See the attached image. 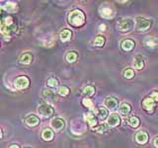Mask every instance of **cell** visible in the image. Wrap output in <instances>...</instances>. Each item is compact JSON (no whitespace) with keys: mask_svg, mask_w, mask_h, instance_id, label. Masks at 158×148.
<instances>
[{"mask_svg":"<svg viewBox=\"0 0 158 148\" xmlns=\"http://www.w3.org/2000/svg\"><path fill=\"white\" fill-rule=\"evenodd\" d=\"M133 66L134 68L136 69H142L144 67V61H143V58L142 56L140 55H136L135 57L133 58Z\"/></svg>","mask_w":158,"mask_h":148,"instance_id":"e0dca14e","label":"cell"},{"mask_svg":"<svg viewBox=\"0 0 158 148\" xmlns=\"http://www.w3.org/2000/svg\"><path fill=\"white\" fill-rule=\"evenodd\" d=\"M44 95L46 97V96L52 95V91H50V90H44Z\"/></svg>","mask_w":158,"mask_h":148,"instance_id":"836d02e7","label":"cell"},{"mask_svg":"<svg viewBox=\"0 0 158 148\" xmlns=\"http://www.w3.org/2000/svg\"><path fill=\"white\" fill-rule=\"evenodd\" d=\"M68 22L73 27H81L85 23V15L81 10H72L68 15Z\"/></svg>","mask_w":158,"mask_h":148,"instance_id":"6da1fadb","label":"cell"},{"mask_svg":"<svg viewBox=\"0 0 158 148\" xmlns=\"http://www.w3.org/2000/svg\"><path fill=\"white\" fill-rule=\"evenodd\" d=\"M38 111L42 117H50L54 113V109L48 102H42L38 107Z\"/></svg>","mask_w":158,"mask_h":148,"instance_id":"3957f363","label":"cell"},{"mask_svg":"<svg viewBox=\"0 0 158 148\" xmlns=\"http://www.w3.org/2000/svg\"><path fill=\"white\" fill-rule=\"evenodd\" d=\"M82 104L84 105L85 107H87V108H89V109H92V108H93V103H92V101H91L90 99H88V98L83 99Z\"/></svg>","mask_w":158,"mask_h":148,"instance_id":"f546056e","label":"cell"},{"mask_svg":"<svg viewBox=\"0 0 158 148\" xmlns=\"http://www.w3.org/2000/svg\"><path fill=\"white\" fill-rule=\"evenodd\" d=\"M114 10L112 9L111 7L107 5H104V6H101L100 8V15H101L103 18L105 19H110L112 17H114Z\"/></svg>","mask_w":158,"mask_h":148,"instance_id":"52a82bcc","label":"cell"},{"mask_svg":"<svg viewBox=\"0 0 158 148\" xmlns=\"http://www.w3.org/2000/svg\"><path fill=\"white\" fill-rule=\"evenodd\" d=\"M134 71L133 69H131V68H127V69H125V71H123V76H125V78L127 79H131L132 77L134 76Z\"/></svg>","mask_w":158,"mask_h":148,"instance_id":"83f0119b","label":"cell"},{"mask_svg":"<svg viewBox=\"0 0 158 148\" xmlns=\"http://www.w3.org/2000/svg\"><path fill=\"white\" fill-rule=\"evenodd\" d=\"M142 107H143V109L146 111H152L153 108L155 107V101L151 97L145 98L143 100V102H142Z\"/></svg>","mask_w":158,"mask_h":148,"instance_id":"7c38bea8","label":"cell"},{"mask_svg":"<svg viewBox=\"0 0 158 148\" xmlns=\"http://www.w3.org/2000/svg\"><path fill=\"white\" fill-rule=\"evenodd\" d=\"M135 23H136L135 25L136 30L139 32L147 31L151 26V21L148 20V19L142 18V17H137L135 20Z\"/></svg>","mask_w":158,"mask_h":148,"instance_id":"5b68a950","label":"cell"},{"mask_svg":"<svg viewBox=\"0 0 158 148\" xmlns=\"http://www.w3.org/2000/svg\"><path fill=\"white\" fill-rule=\"evenodd\" d=\"M57 93L63 97V96H66V95H68V94H69V89H68L66 86H61V87L58 88V90H57Z\"/></svg>","mask_w":158,"mask_h":148,"instance_id":"f1b7e54d","label":"cell"},{"mask_svg":"<svg viewBox=\"0 0 158 148\" xmlns=\"http://www.w3.org/2000/svg\"><path fill=\"white\" fill-rule=\"evenodd\" d=\"M52 127L53 128L54 130H56V131H58V130H61L63 127H64V121H63L62 119H59V117H57V119H53L52 121Z\"/></svg>","mask_w":158,"mask_h":148,"instance_id":"8fae6325","label":"cell"},{"mask_svg":"<svg viewBox=\"0 0 158 148\" xmlns=\"http://www.w3.org/2000/svg\"><path fill=\"white\" fill-rule=\"evenodd\" d=\"M2 8L5 9L6 11H8V12H14L15 9L17 8V4L13 3V2H7L5 5L2 6Z\"/></svg>","mask_w":158,"mask_h":148,"instance_id":"cb8c5ba5","label":"cell"},{"mask_svg":"<svg viewBox=\"0 0 158 148\" xmlns=\"http://www.w3.org/2000/svg\"><path fill=\"white\" fill-rule=\"evenodd\" d=\"M153 144H154L155 147L158 148V136L154 139V140H153Z\"/></svg>","mask_w":158,"mask_h":148,"instance_id":"e575fe53","label":"cell"},{"mask_svg":"<svg viewBox=\"0 0 158 148\" xmlns=\"http://www.w3.org/2000/svg\"><path fill=\"white\" fill-rule=\"evenodd\" d=\"M144 44H146L147 46H150V48L156 46L158 44V38H153V37L146 38H145V40H144Z\"/></svg>","mask_w":158,"mask_h":148,"instance_id":"44dd1931","label":"cell"},{"mask_svg":"<svg viewBox=\"0 0 158 148\" xmlns=\"http://www.w3.org/2000/svg\"><path fill=\"white\" fill-rule=\"evenodd\" d=\"M25 123H26L29 126H36L40 123V119L37 115H29L28 117H25Z\"/></svg>","mask_w":158,"mask_h":148,"instance_id":"4fadbf2b","label":"cell"},{"mask_svg":"<svg viewBox=\"0 0 158 148\" xmlns=\"http://www.w3.org/2000/svg\"><path fill=\"white\" fill-rule=\"evenodd\" d=\"M99 27H100V30H101V31H105V30H106V26L104 24H101Z\"/></svg>","mask_w":158,"mask_h":148,"instance_id":"d590c367","label":"cell"},{"mask_svg":"<svg viewBox=\"0 0 158 148\" xmlns=\"http://www.w3.org/2000/svg\"><path fill=\"white\" fill-rule=\"evenodd\" d=\"M129 125L132 126V127L136 128V127H138V126H139L140 121H139V119H138L137 117H134V115H132V117H131L129 119Z\"/></svg>","mask_w":158,"mask_h":148,"instance_id":"603a6c76","label":"cell"},{"mask_svg":"<svg viewBox=\"0 0 158 148\" xmlns=\"http://www.w3.org/2000/svg\"><path fill=\"white\" fill-rule=\"evenodd\" d=\"M10 148H20V147H19L17 144H13V145H11V146H10Z\"/></svg>","mask_w":158,"mask_h":148,"instance_id":"8d00e7d4","label":"cell"},{"mask_svg":"<svg viewBox=\"0 0 158 148\" xmlns=\"http://www.w3.org/2000/svg\"><path fill=\"white\" fill-rule=\"evenodd\" d=\"M86 121L89 123V125L90 126H96V124H97V119H96L95 115H93V113H89L86 115Z\"/></svg>","mask_w":158,"mask_h":148,"instance_id":"7402d4cb","label":"cell"},{"mask_svg":"<svg viewBox=\"0 0 158 148\" xmlns=\"http://www.w3.org/2000/svg\"><path fill=\"white\" fill-rule=\"evenodd\" d=\"M133 48H134V42L132 40L127 38V40H123V42H121V48H123V50L129 51V50H131Z\"/></svg>","mask_w":158,"mask_h":148,"instance_id":"2e32d148","label":"cell"},{"mask_svg":"<svg viewBox=\"0 0 158 148\" xmlns=\"http://www.w3.org/2000/svg\"><path fill=\"white\" fill-rule=\"evenodd\" d=\"M150 97L152 98L153 100L155 101V102H158V92H153V93L151 94Z\"/></svg>","mask_w":158,"mask_h":148,"instance_id":"d6a6232c","label":"cell"},{"mask_svg":"<svg viewBox=\"0 0 158 148\" xmlns=\"http://www.w3.org/2000/svg\"><path fill=\"white\" fill-rule=\"evenodd\" d=\"M135 141L138 144H145L148 141V134L144 130H140L135 134Z\"/></svg>","mask_w":158,"mask_h":148,"instance_id":"9c48e42d","label":"cell"},{"mask_svg":"<svg viewBox=\"0 0 158 148\" xmlns=\"http://www.w3.org/2000/svg\"><path fill=\"white\" fill-rule=\"evenodd\" d=\"M77 53L75 52V51H70V52H68L67 54H66V60H67L69 63H72V62L76 61V59H77Z\"/></svg>","mask_w":158,"mask_h":148,"instance_id":"d4e9b609","label":"cell"},{"mask_svg":"<svg viewBox=\"0 0 158 148\" xmlns=\"http://www.w3.org/2000/svg\"><path fill=\"white\" fill-rule=\"evenodd\" d=\"M131 110V105L127 104V103H123V104L121 105V107H119V113H121V115H129Z\"/></svg>","mask_w":158,"mask_h":148,"instance_id":"ac0fdd59","label":"cell"},{"mask_svg":"<svg viewBox=\"0 0 158 148\" xmlns=\"http://www.w3.org/2000/svg\"><path fill=\"white\" fill-rule=\"evenodd\" d=\"M46 84L48 85L50 87H56L57 85H58V82H57V80L55 78H53V77H52V78H50L48 80V82H46Z\"/></svg>","mask_w":158,"mask_h":148,"instance_id":"4dcf8cb0","label":"cell"},{"mask_svg":"<svg viewBox=\"0 0 158 148\" xmlns=\"http://www.w3.org/2000/svg\"><path fill=\"white\" fill-rule=\"evenodd\" d=\"M33 61V55L31 53H24L20 57V62L22 64H30Z\"/></svg>","mask_w":158,"mask_h":148,"instance_id":"d6986e66","label":"cell"},{"mask_svg":"<svg viewBox=\"0 0 158 148\" xmlns=\"http://www.w3.org/2000/svg\"><path fill=\"white\" fill-rule=\"evenodd\" d=\"M42 138L46 141H50L53 138V131L48 127L44 128L42 131Z\"/></svg>","mask_w":158,"mask_h":148,"instance_id":"5bb4252c","label":"cell"},{"mask_svg":"<svg viewBox=\"0 0 158 148\" xmlns=\"http://www.w3.org/2000/svg\"><path fill=\"white\" fill-rule=\"evenodd\" d=\"M83 93L87 96H93L95 93V88L93 86H86L83 89Z\"/></svg>","mask_w":158,"mask_h":148,"instance_id":"4316f807","label":"cell"},{"mask_svg":"<svg viewBox=\"0 0 158 148\" xmlns=\"http://www.w3.org/2000/svg\"><path fill=\"white\" fill-rule=\"evenodd\" d=\"M119 123H121V119H119L118 113H112L109 115L108 119H107V124L111 127H115V126L119 125Z\"/></svg>","mask_w":158,"mask_h":148,"instance_id":"ba28073f","label":"cell"},{"mask_svg":"<svg viewBox=\"0 0 158 148\" xmlns=\"http://www.w3.org/2000/svg\"><path fill=\"white\" fill-rule=\"evenodd\" d=\"M71 36H72V33L70 30L68 29H64L63 31L60 32V34H59V38H60L61 42H68V40L71 38Z\"/></svg>","mask_w":158,"mask_h":148,"instance_id":"9a60e30c","label":"cell"},{"mask_svg":"<svg viewBox=\"0 0 158 148\" xmlns=\"http://www.w3.org/2000/svg\"><path fill=\"white\" fill-rule=\"evenodd\" d=\"M134 27V22L132 19H121L118 24V29L121 32H131Z\"/></svg>","mask_w":158,"mask_h":148,"instance_id":"277c9868","label":"cell"},{"mask_svg":"<svg viewBox=\"0 0 158 148\" xmlns=\"http://www.w3.org/2000/svg\"><path fill=\"white\" fill-rule=\"evenodd\" d=\"M94 44L96 46H103L105 44V38L102 37V36H98L95 38L94 40Z\"/></svg>","mask_w":158,"mask_h":148,"instance_id":"484cf974","label":"cell"},{"mask_svg":"<svg viewBox=\"0 0 158 148\" xmlns=\"http://www.w3.org/2000/svg\"><path fill=\"white\" fill-rule=\"evenodd\" d=\"M25 148H29V147H25Z\"/></svg>","mask_w":158,"mask_h":148,"instance_id":"74e56055","label":"cell"},{"mask_svg":"<svg viewBox=\"0 0 158 148\" xmlns=\"http://www.w3.org/2000/svg\"><path fill=\"white\" fill-rule=\"evenodd\" d=\"M30 85V80L26 76H19L14 80V86L19 90L26 89Z\"/></svg>","mask_w":158,"mask_h":148,"instance_id":"8992f818","label":"cell"},{"mask_svg":"<svg viewBox=\"0 0 158 148\" xmlns=\"http://www.w3.org/2000/svg\"><path fill=\"white\" fill-rule=\"evenodd\" d=\"M96 113H97V115L101 119H105L107 117V115H108V111H107L104 107H98V108L96 109Z\"/></svg>","mask_w":158,"mask_h":148,"instance_id":"ffe728a7","label":"cell"},{"mask_svg":"<svg viewBox=\"0 0 158 148\" xmlns=\"http://www.w3.org/2000/svg\"><path fill=\"white\" fill-rule=\"evenodd\" d=\"M17 29L16 24L13 22V19L11 17H6L1 22V32L2 34L6 36H9L10 34L14 33Z\"/></svg>","mask_w":158,"mask_h":148,"instance_id":"7a4b0ae2","label":"cell"},{"mask_svg":"<svg viewBox=\"0 0 158 148\" xmlns=\"http://www.w3.org/2000/svg\"><path fill=\"white\" fill-rule=\"evenodd\" d=\"M104 105L109 110H115L118 107V100L114 97H107L104 101Z\"/></svg>","mask_w":158,"mask_h":148,"instance_id":"30bf717a","label":"cell"},{"mask_svg":"<svg viewBox=\"0 0 158 148\" xmlns=\"http://www.w3.org/2000/svg\"><path fill=\"white\" fill-rule=\"evenodd\" d=\"M94 129L97 130V131H99V132H103V131H105V130H107V127L104 125V124H100L99 126L94 127Z\"/></svg>","mask_w":158,"mask_h":148,"instance_id":"1f68e13d","label":"cell"}]
</instances>
